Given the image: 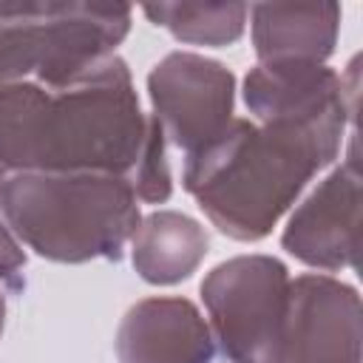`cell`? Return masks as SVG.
<instances>
[{
  "instance_id": "obj_1",
  "label": "cell",
  "mask_w": 363,
  "mask_h": 363,
  "mask_svg": "<svg viewBox=\"0 0 363 363\" xmlns=\"http://www.w3.org/2000/svg\"><path fill=\"white\" fill-rule=\"evenodd\" d=\"M147 128L119 54L62 88L0 85V184L17 173H108L130 182Z\"/></svg>"
},
{
  "instance_id": "obj_2",
  "label": "cell",
  "mask_w": 363,
  "mask_h": 363,
  "mask_svg": "<svg viewBox=\"0 0 363 363\" xmlns=\"http://www.w3.org/2000/svg\"><path fill=\"white\" fill-rule=\"evenodd\" d=\"M337 153L303 130L235 116L221 136L184 159L182 184L218 233L261 241Z\"/></svg>"
},
{
  "instance_id": "obj_3",
  "label": "cell",
  "mask_w": 363,
  "mask_h": 363,
  "mask_svg": "<svg viewBox=\"0 0 363 363\" xmlns=\"http://www.w3.org/2000/svg\"><path fill=\"white\" fill-rule=\"evenodd\" d=\"M0 216L14 238L45 261H119L142 213L125 176L17 173L0 184Z\"/></svg>"
},
{
  "instance_id": "obj_4",
  "label": "cell",
  "mask_w": 363,
  "mask_h": 363,
  "mask_svg": "<svg viewBox=\"0 0 363 363\" xmlns=\"http://www.w3.org/2000/svg\"><path fill=\"white\" fill-rule=\"evenodd\" d=\"M130 6L3 0L0 85H71L116 54V45L130 31Z\"/></svg>"
},
{
  "instance_id": "obj_5",
  "label": "cell",
  "mask_w": 363,
  "mask_h": 363,
  "mask_svg": "<svg viewBox=\"0 0 363 363\" xmlns=\"http://www.w3.org/2000/svg\"><path fill=\"white\" fill-rule=\"evenodd\" d=\"M289 269L272 255H235L201 281L216 349L227 363H281L289 315Z\"/></svg>"
},
{
  "instance_id": "obj_6",
  "label": "cell",
  "mask_w": 363,
  "mask_h": 363,
  "mask_svg": "<svg viewBox=\"0 0 363 363\" xmlns=\"http://www.w3.org/2000/svg\"><path fill=\"white\" fill-rule=\"evenodd\" d=\"M357 60L346 74L326 62H258L244 77V105L261 125H284L340 150L354 128Z\"/></svg>"
},
{
  "instance_id": "obj_7",
  "label": "cell",
  "mask_w": 363,
  "mask_h": 363,
  "mask_svg": "<svg viewBox=\"0 0 363 363\" xmlns=\"http://www.w3.org/2000/svg\"><path fill=\"white\" fill-rule=\"evenodd\" d=\"M153 119L167 145L187 156L207 147L235 119V74L218 60L173 51L147 74Z\"/></svg>"
},
{
  "instance_id": "obj_8",
  "label": "cell",
  "mask_w": 363,
  "mask_h": 363,
  "mask_svg": "<svg viewBox=\"0 0 363 363\" xmlns=\"http://www.w3.org/2000/svg\"><path fill=\"white\" fill-rule=\"evenodd\" d=\"M363 312L354 286L306 272L289 284L281 363H360Z\"/></svg>"
},
{
  "instance_id": "obj_9",
  "label": "cell",
  "mask_w": 363,
  "mask_h": 363,
  "mask_svg": "<svg viewBox=\"0 0 363 363\" xmlns=\"http://www.w3.org/2000/svg\"><path fill=\"white\" fill-rule=\"evenodd\" d=\"M357 221L360 170L357 159L349 156L292 210L281 247L320 272L352 269L357 258Z\"/></svg>"
},
{
  "instance_id": "obj_10",
  "label": "cell",
  "mask_w": 363,
  "mask_h": 363,
  "mask_svg": "<svg viewBox=\"0 0 363 363\" xmlns=\"http://www.w3.org/2000/svg\"><path fill=\"white\" fill-rule=\"evenodd\" d=\"M113 349L119 363H216L207 318L187 298H145L119 320Z\"/></svg>"
},
{
  "instance_id": "obj_11",
  "label": "cell",
  "mask_w": 363,
  "mask_h": 363,
  "mask_svg": "<svg viewBox=\"0 0 363 363\" xmlns=\"http://www.w3.org/2000/svg\"><path fill=\"white\" fill-rule=\"evenodd\" d=\"M258 62H326L340 31L337 3H258L250 6Z\"/></svg>"
},
{
  "instance_id": "obj_12",
  "label": "cell",
  "mask_w": 363,
  "mask_h": 363,
  "mask_svg": "<svg viewBox=\"0 0 363 363\" xmlns=\"http://www.w3.org/2000/svg\"><path fill=\"white\" fill-rule=\"evenodd\" d=\"M207 247V230L196 218L179 210H156L139 221L130 238V261L142 281L173 286L199 269Z\"/></svg>"
},
{
  "instance_id": "obj_13",
  "label": "cell",
  "mask_w": 363,
  "mask_h": 363,
  "mask_svg": "<svg viewBox=\"0 0 363 363\" xmlns=\"http://www.w3.org/2000/svg\"><path fill=\"white\" fill-rule=\"evenodd\" d=\"M145 17L187 45H233L250 17L247 3H147Z\"/></svg>"
},
{
  "instance_id": "obj_14",
  "label": "cell",
  "mask_w": 363,
  "mask_h": 363,
  "mask_svg": "<svg viewBox=\"0 0 363 363\" xmlns=\"http://www.w3.org/2000/svg\"><path fill=\"white\" fill-rule=\"evenodd\" d=\"M130 187H133L136 199L145 201V204H162L173 193V173H170V162H167V139H164V133H162V128L156 125L153 116H150L145 150L139 156L136 170L130 173Z\"/></svg>"
},
{
  "instance_id": "obj_15",
  "label": "cell",
  "mask_w": 363,
  "mask_h": 363,
  "mask_svg": "<svg viewBox=\"0 0 363 363\" xmlns=\"http://www.w3.org/2000/svg\"><path fill=\"white\" fill-rule=\"evenodd\" d=\"M23 269H26V250L0 216V284H6L9 289H23L26 284Z\"/></svg>"
},
{
  "instance_id": "obj_16",
  "label": "cell",
  "mask_w": 363,
  "mask_h": 363,
  "mask_svg": "<svg viewBox=\"0 0 363 363\" xmlns=\"http://www.w3.org/2000/svg\"><path fill=\"white\" fill-rule=\"evenodd\" d=\"M3 323H6V298L0 292V335H3Z\"/></svg>"
}]
</instances>
